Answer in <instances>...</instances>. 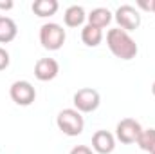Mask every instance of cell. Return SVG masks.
<instances>
[{"label":"cell","mask_w":155,"mask_h":154,"mask_svg":"<svg viewBox=\"0 0 155 154\" xmlns=\"http://www.w3.org/2000/svg\"><path fill=\"white\" fill-rule=\"evenodd\" d=\"M153 13H155V5H153Z\"/></svg>","instance_id":"7402d4cb"},{"label":"cell","mask_w":155,"mask_h":154,"mask_svg":"<svg viewBox=\"0 0 155 154\" xmlns=\"http://www.w3.org/2000/svg\"><path fill=\"white\" fill-rule=\"evenodd\" d=\"M9 64H11V56H9V53H7V49L0 47V71L7 69Z\"/></svg>","instance_id":"2e32d148"},{"label":"cell","mask_w":155,"mask_h":154,"mask_svg":"<svg viewBox=\"0 0 155 154\" xmlns=\"http://www.w3.org/2000/svg\"><path fill=\"white\" fill-rule=\"evenodd\" d=\"M56 125L63 134L74 138V136H79L83 132L85 120H83L81 113H78L76 109H63L56 116Z\"/></svg>","instance_id":"7a4b0ae2"},{"label":"cell","mask_w":155,"mask_h":154,"mask_svg":"<svg viewBox=\"0 0 155 154\" xmlns=\"http://www.w3.org/2000/svg\"><path fill=\"white\" fill-rule=\"evenodd\" d=\"M72 103H74V109L81 114H88V113H94L99 103H101V96L96 89L92 87H83V89H78L72 96Z\"/></svg>","instance_id":"277c9868"},{"label":"cell","mask_w":155,"mask_h":154,"mask_svg":"<svg viewBox=\"0 0 155 154\" xmlns=\"http://www.w3.org/2000/svg\"><path fill=\"white\" fill-rule=\"evenodd\" d=\"M18 35V27L16 22L9 16H2L0 18V44H9L16 38Z\"/></svg>","instance_id":"4fadbf2b"},{"label":"cell","mask_w":155,"mask_h":154,"mask_svg":"<svg viewBox=\"0 0 155 154\" xmlns=\"http://www.w3.org/2000/svg\"><path fill=\"white\" fill-rule=\"evenodd\" d=\"M60 73V64L54 58H40L35 64V76L40 82H51L58 76Z\"/></svg>","instance_id":"ba28073f"},{"label":"cell","mask_w":155,"mask_h":154,"mask_svg":"<svg viewBox=\"0 0 155 154\" xmlns=\"http://www.w3.org/2000/svg\"><path fill=\"white\" fill-rule=\"evenodd\" d=\"M9 96L11 100L20 105V107H29L36 100V89L33 87L31 82L27 80H16L9 87Z\"/></svg>","instance_id":"5b68a950"},{"label":"cell","mask_w":155,"mask_h":154,"mask_svg":"<svg viewBox=\"0 0 155 154\" xmlns=\"http://www.w3.org/2000/svg\"><path fill=\"white\" fill-rule=\"evenodd\" d=\"M152 93H153V96H155V82L152 83Z\"/></svg>","instance_id":"ffe728a7"},{"label":"cell","mask_w":155,"mask_h":154,"mask_svg":"<svg viewBox=\"0 0 155 154\" xmlns=\"http://www.w3.org/2000/svg\"><path fill=\"white\" fill-rule=\"evenodd\" d=\"M112 18H114V15H112V11L107 9V7H96V9H92V11L87 15L88 26H94V27H97V29H105V27L112 22Z\"/></svg>","instance_id":"30bf717a"},{"label":"cell","mask_w":155,"mask_h":154,"mask_svg":"<svg viewBox=\"0 0 155 154\" xmlns=\"http://www.w3.org/2000/svg\"><path fill=\"white\" fill-rule=\"evenodd\" d=\"M150 154H155V145L152 147V151H150Z\"/></svg>","instance_id":"44dd1931"},{"label":"cell","mask_w":155,"mask_h":154,"mask_svg":"<svg viewBox=\"0 0 155 154\" xmlns=\"http://www.w3.org/2000/svg\"><path fill=\"white\" fill-rule=\"evenodd\" d=\"M116 149V136L108 131H96L92 136V151L97 154H112Z\"/></svg>","instance_id":"9c48e42d"},{"label":"cell","mask_w":155,"mask_h":154,"mask_svg":"<svg viewBox=\"0 0 155 154\" xmlns=\"http://www.w3.org/2000/svg\"><path fill=\"white\" fill-rule=\"evenodd\" d=\"M58 7H60L58 0H35L33 5H31L33 13H35L38 18H49V16L56 15Z\"/></svg>","instance_id":"7c38bea8"},{"label":"cell","mask_w":155,"mask_h":154,"mask_svg":"<svg viewBox=\"0 0 155 154\" xmlns=\"http://www.w3.org/2000/svg\"><path fill=\"white\" fill-rule=\"evenodd\" d=\"M87 20V13L81 5H69L63 15V22L67 27H79Z\"/></svg>","instance_id":"8fae6325"},{"label":"cell","mask_w":155,"mask_h":154,"mask_svg":"<svg viewBox=\"0 0 155 154\" xmlns=\"http://www.w3.org/2000/svg\"><path fill=\"white\" fill-rule=\"evenodd\" d=\"M69 154H94V151H92L88 145H76V147L71 149Z\"/></svg>","instance_id":"e0dca14e"},{"label":"cell","mask_w":155,"mask_h":154,"mask_svg":"<svg viewBox=\"0 0 155 154\" xmlns=\"http://www.w3.org/2000/svg\"><path fill=\"white\" fill-rule=\"evenodd\" d=\"M137 5L141 7V9H144V11H153V5H155V0H139L137 2Z\"/></svg>","instance_id":"ac0fdd59"},{"label":"cell","mask_w":155,"mask_h":154,"mask_svg":"<svg viewBox=\"0 0 155 154\" xmlns=\"http://www.w3.org/2000/svg\"><path fill=\"white\" fill-rule=\"evenodd\" d=\"M65 40H67V33H65V29L60 24L49 22V24H43L40 27V44L47 51H58V49H61L63 44H65Z\"/></svg>","instance_id":"3957f363"},{"label":"cell","mask_w":155,"mask_h":154,"mask_svg":"<svg viewBox=\"0 0 155 154\" xmlns=\"http://www.w3.org/2000/svg\"><path fill=\"white\" fill-rule=\"evenodd\" d=\"M81 42L87 47H97L103 42V29H97L94 26H85L81 29Z\"/></svg>","instance_id":"5bb4252c"},{"label":"cell","mask_w":155,"mask_h":154,"mask_svg":"<svg viewBox=\"0 0 155 154\" xmlns=\"http://www.w3.org/2000/svg\"><path fill=\"white\" fill-rule=\"evenodd\" d=\"M135 143L139 145V149H141V151L150 152V151H152V147L155 145V129H143Z\"/></svg>","instance_id":"9a60e30c"},{"label":"cell","mask_w":155,"mask_h":154,"mask_svg":"<svg viewBox=\"0 0 155 154\" xmlns=\"http://www.w3.org/2000/svg\"><path fill=\"white\" fill-rule=\"evenodd\" d=\"M0 18H2V15H0Z\"/></svg>","instance_id":"603a6c76"},{"label":"cell","mask_w":155,"mask_h":154,"mask_svg":"<svg viewBox=\"0 0 155 154\" xmlns=\"http://www.w3.org/2000/svg\"><path fill=\"white\" fill-rule=\"evenodd\" d=\"M114 18H116L119 29H123V31H126V33L135 31V29L141 26V15H139V11H137L134 5H130V4L119 5L116 9V13H114Z\"/></svg>","instance_id":"8992f818"},{"label":"cell","mask_w":155,"mask_h":154,"mask_svg":"<svg viewBox=\"0 0 155 154\" xmlns=\"http://www.w3.org/2000/svg\"><path fill=\"white\" fill-rule=\"evenodd\" d=\"M141 131H143V127H141V123L137 120H134V118H123L116 125V138L121 143H124V145H132V143L137 142Z\"/></svg>","instance_id":"52a82bcc"},{"label":"cell","mask_w":155,"mask_h":154,"mask_svg":"<svg viewBox=\"0 0 155 154\" xmlns=\"http://www.w3.org/2000/svg\"><path fill=\"white\" fill-rule=\"evenodd\" d=\"M107 45H108L110 53L116 58L124 60V62L134 60L137 56V53H139V47H137L135 40L130 37V33H126V31H123L119 27L110 29L107 33Z\"/></svg>","instance_id":"6da1fadb"},{"label":"cell","mask_w":155,"mask_h":154,"mask_svg":"<svg viewBox=\"0 0 155 154\" xmlns=\"http://www.w3.org/2000/svg\"><path fill=\"white\" fill-rule=\"evenodd\" d=\"M15 7V4H13V0H0V9H5V11H9V9H13Z\"/></svg>","instance_id":"d6986e66"}]
</instances>
